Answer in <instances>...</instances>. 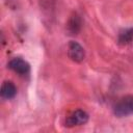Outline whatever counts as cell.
<instances>
[{"label":"cell","mask_w":133,"mask_h":133,"mask_svg":"<svg viewBox=\"0 0 133 133\" xmlns=\"http://www.w3.org/2000/svg\"><path fill=\"white\" fill-rule=\"evenodd\" d=\"M112 110L117 117H125L133 114V96L127 95L119 98L113 105Z\"/></svg>","instance_id":"obj_1"},{"label":"cell","mask_w":133,"mask_h":133,"mask_svg":"<svg viewBox=\"0 0 133 133\" xmlns=\"http://www.w3.org/2000/svg\"><path fill=\"white\" fill-rule=\"evenodd\" d=\"M88 118H89V115L86 111H84L82 109H77V110L73 111L65 118V127L72 128L75 126L84 125L88 122Z\"/></svg>","instance_id":"obj_2"},{"label":"cell","mask_w":133,"mask_h":133,"mask_svg":"<svg viewBox=\"0 0 133 133\" xmlns=\"http://www.w3.org/2000/svg\"><path fill=\"white\" fill-rule=\"evenodd\" d=\"M68 55L71 60L75 62H82L85 58V51L78 42L71 41L68 46Z\"/></svg>","instance_id":"obj_3"},{"label":"cell","mask_w":133,"mask_h":133,"mask_svg":"<svg viewBox=\"0 0 133 133\" xmlns=\"http://www.w3.org/2000/svg\"><path fill=\"white\" fill-rule=\"evenodd\" d=\"M7 66L19 75H27L30 72V64L21 57H14L9 60Z\"/></svg>","instance_id":"obj_4"},{"label":"cell","mask_w":133,"mask_h":133,"mask_svg":"<svg viewBox=\"0 0 133 133\" xmlns=\"http://www.w3.org/2000/svg\"><path fill=\"white\" fill-rule=\"evenodd\" d=\"M0 95L5 100H10L17 95V87L11 81H4L0 88Z\"/></svg>","instance_id":"obj_5"},{"label":"cell","mask_w":133,"mask_h":133,"mask_svg":"<svg viewBox=\"0 0 133 133\" xmlns=\"http://www.w3.org/2000/svg\"><path fill=\"white\" fill-rule=\"evenodd\" d=\"M66 28H68L69 33L72 34V35L77 34L80 31V29H81V19L76 12L71 16V18L68 22Z\"/></svg>","instance_id":"obj_6"},{"label":"cell","mask_w":133,"mask_h":133,"mask_svg":"<svg viewBox=\"0 0 133 133\" xmlns=\"http://www.w3.org/2000/svg\"><path fill=\"white\" fill-rule=\"evenodd\" d=\"M133 41V28L122 31L118 35V43L121 45H128Z\"/></svg>","instance_id":"obj_7"},{"label":"cell","mask_w":133,"mask_h":133,"mask_svg":"<svg viewBox=\"0 0 133 133\" xmlns=\"http://www.w3.org/2000/svg\"><path fill=\"white\" fill-rule=\"evenodd\" d=\"M56 0H39V5L44 10H50L54 8Z\"/></svg>","instance_id":"obj_8"}]
</instances>
